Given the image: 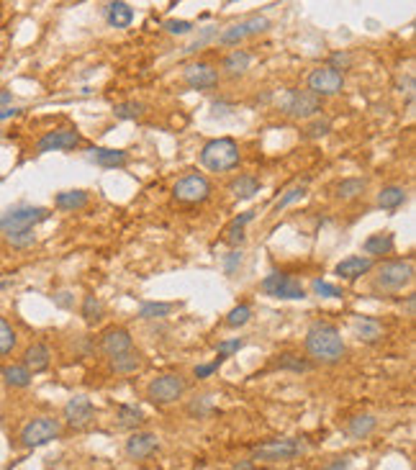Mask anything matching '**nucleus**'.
<instances>
[{
	"instance_id": "f257e3e1",
	"label": "nucleus",
	"mask_w": 416,
	"mask_h": 470,
	"mask_svg": "<svg viewBox=\"0 0 416 470\" xmlns=\"http://www.w3.org/2000/svg\"><path fill=\"white\" fill-rule=\"evenodd\" d=\"M306 352L316 363L331 365L342 360V355L347 352V344H344L342 332H339L334 324L316 322L311 324V329L306 332Z\"/></svg>"
},
{
	"instance_id": "f03ea898",
	"label": "nucleus",
	"mask_w": 416,
	"mask_h": 470,
	"mask_svg": "<svg viewBox=\"0 0 416 470\" xmlns=\"http://www.w3.org/2000/svg\"><path fill=\"white\" fill-rule=\"evenodd\" d=\"M52 211L44 206H29V203H19L10 206L0 214V232L3 234H16V232H34V226L44 224Z\"/></svg>"
},
{
	"instance_id": "7ed1b4c3",
	"label": "nucleus",
	"mask_w": 416,
	"mask_h": 470,
	"mask_svg": "<svg viewBox=\"0 0 416 470\" xmlns=\"http://www.w3.org/2000/svg\"><path fill=\"white\" fill-rule=\"evenodd\" d=\"M201 165L211 172H229L239 165V147L237 142L229 137L211 139L204 149H201Z\"/></svg>"
},
{
	"instance_id": "20e7f679",
	"label": "nucleus",
	"mask_w": 416,
	"mask_h": 470,
	"mask_svg": "<svg viewBox=\"0 0 416 470\" xmlns=\"http://www.w3.org/2000/svg\"><path fill=\"white\" fill-rule=\"evenodd\" d=\"M414 280V260H386L375 267L373 285L377 291H401Z\"/></svg>"
},
{
	"instance_id": "39448f33",
	"label": "nucleus",
	"mask_w": 416,
	"mask_h": 470,
	"mask_svg": "<svg viewBox=\"0 0 416 470\" xmlns=\"http://www.w3.org/2000/svg\"><path fill=\"white\" fill-rule=\"evenodd\" d=\"M59 434H62V421L54 419V416H36V419H31L23 429H21V445L23 447H41V445H49V442L59 440Z\"/></svg>"
},
{
	"instance_id": "423d86ee",
	"label": "nucleus",
	"mask_w": 416,
	"mask_h": 470,
	"mask_svg": "<svg viewBox=\"0 0 416 470\" xmlns=\"http://www.w3.org/2000/svg\"><path fill=\"white\" fill-rule=\"evenodd\" d=\"M185 393V381L183 375L177 372H162L149 381L146 385V399L157 406H167V403H175L177 399H183Z\"/></svg>"
},
{
	"instance_id": "0eeeda50",
	"label": "nucleus",
	"mask_w": 416,
	"mask_h": 470,
	"mask_svg": "<svg viewBox=\"0 0 416 470\" xmlns=\"http://www.w3.org/2000/svg\"><path fill=\"white\" fill-rule=\"evenodd\" d=\"M267 29H270V21L257 13V16H247V19L237 21V23H232V26L221 29L219 31V36H216V41H219L221 47H237V44L244 41L247 36L265 34Z\"/></svg>"
},
{
	"instance_id": "6e6552de",
	"label": "nucleus",
	"mask_w": 416,
	"mask_h": 470,
	"mask_svg": "<svg viewBox=\"0 0 416 470\" xmlns=\"http://www.w3.org/2000/svg\"><path fill=\"white\" fill-rule=\"evenodd\" d=\"M281 111L291 118H316L321 111V98H316L309 90H288L281 98Z\"/></svg>"
},
{
	"instance_id": "1a4fd4ad",
	"label": "nucleus",
	"mask_w": 416,
	"mask_h": 470,
	"mask_svg": "<svg viewBox=\"0 0 416 470\" xmlns=\"http://www.w3.org/2000/svg\"><path fill=\"white\" fill-rule=\"evenodd\" d=\"M303 452V445L298 440H291V437H283V440H270L262 442L252 450V460L260 462H285L298 458Z\"/></svg>"
},
{
	"instance_id": "9d476101",
	"label": "nucleus",
	"mask_w": 416,
	"mask_h": 470,
	"mask_svg": "<svg viewBox=\"0 0 416 470\" xmlns=\"http://www.w3.org/2000/svg\"><path fill=\"white\" fill-rule=\"evenodd\" d=\"M260 291L270 298H281V301H300L306 298V291L300 280H296L293 275L285 273H270L265 280L260 283Z\"/></svg>"
},
{
	"instance_id": "9b49d317",
	"label": "nucleus",
	"mask_w": 416,
	"mask_h": 470,
	"mask_svg": "<svg viewBox=\"0 0 416 470\" xmlns=\"http://www.w3.org/2000/svg\"><path fill=\"white\" fill-rule=\"evenodd\" d=\"M175 201L180 203H204L211 196V183L206 175H198V172H190V175L180 177L173 188Z\"/></svg>"
},
{
	"instance_id": "f8f14e48",
	"label": "nucleus",
	"mask_w": 416,
	"mask_h": 470,
	"mask_svg": "<svg viewBox=\"0 0 416 470\" xmlns=\"http://www.w3.org/2000/svg\"><path fill=\"white\" fill-rule=\"evenodd\" d=\"M62 419L67 424L69 429H87L93 421H96V406L93 401L78 393V396H72L67 403H65V409H62Z\"/></svg>"
},
{
	"instance_id": "ddd939ff",
	"label": "nucleus",
	"mask_w": 416,
	"mask_h": 470,
	"mask_svg": "<svg viewBox=\"0 0 416 470\" xmlns=\"http://www.w3.org/2000/svg\"><path fill=\"white\" fill-rule=\"evenodd\" d=\"M306 82H309V93H314L316 98H329V96L342 93V88H344V75L324 65V67L311 69Z\"/></svg>"
},
{
	"instance_id": "4468645a",
	"label": "nucleus",
	"mask_w": 416,
	"mask_h": 470,
	"mask_svg": "<svg viewBox=\"0 0 416 470\" xmlns=\"http://www.w3.org/2000/svg\"><path fill=\"white\" fill-rule=\"evenodd\" d=\"M80 137L78 131L72 128H54V131H47L44 137L36 142V152L39 155H47V152H69V149L80 147Z\"/></svg>"
},
{
	"instance_id": "2eb2a0df",
	"label": "nucleus",
	"mask_w": 416,
	"mask_h": 470,
	"mask_svg": "<svg viewBox=\"0 0 416 470\" xmlns=\"http://www.w3.org/2000/svg\"><path fill=\"white\" fill-rule=\"evenodd\" d=\"M183 82L190 90H211L219 85V69L206 62H193L183 69Z\"/></svg>"
},
{
	"instance_id": "dca6fc26",
	"label": "nucleus",
	"mask_w": 416,
	"mask_h": 470,
	"mask_svg": "<svg viewBox=\"0 0 416 470\" xmlns=\"http://www.w3.org/2000/svg\"><path fill=\"white\" fill-rule=\"evenodd\" d=\"M160 447V437H157L155 432H139L136 429L124 445V452L129 460H146V458H152Z\"/></svg>"
},
{
	"instance_id": "f3484780",
	"label": "nucleus",
	"mask_w": 416,
	"mask_h": 470,
	"mask_svg": "<svg viewBox=\"0 0 416 470\" xmlns=\"http://www.w3.org/2000/svg\"><path fill=\"white\" fill-rule=\"evenodd\" d=\"M373 267H375V262H373L370 257L349 255V257H344L342 262H337V267H334V275H337V278H342V280H358V278H362V275H368Z\"/></svg>"
},
{
	"instance_id": "a211bd4d",
	"label": "nucleus",
	"mask_w": 416,
	"mask_h": 470,
	"mask_svg": "<svg viewBox=\"0 0 416 470\" xmlns=\"http://www.w3.org/2000/svg\"><path fill=\"white\" fill-rule=\"evenodd\" d=\"M100 350L108 357L131 350V334H129V329H124V326H111V329H106L103 337H100Z\"/></svg>"
},
{
	"instance_id": "6ab92c4d",
	"label": "nucleus",
	"mask_w": 416,
	"mask_h": 470,
	"mask_svg": "<svg viewBox=\"0 0 416 470\" xmlns=\"http://www.w3.org/2000/svg\"><path fill=\"white\" fill-rule=\"evenodd\" d=\"M103 16H106L108 26H113V29H129L134 23V8L129 3H124V0L106 3L103 5Z\"/></svg>"
},
{
	"instance_id": "aec40b11",
	"label": "nucleus",
	"mask_w": 416,
	"mask_h": 470,
	"mask_svg": "<svg viewBox=\"0 0 416 470\" xmlns=\"http://www.w3.org/2000/svg\"><path fill=\"white\" fill-rule=\"evenodd\" d=\"M23 368H29L31 372H41L47 370L49 365H52V350H49L44 342H34L26 347V352H23Z\"/></svg>"
},
{
	"instance_id": "412c9836",
	"label": "nucleus",
	"mask_w": 416,
	"mask_h": 470,
	"mask_svg": "<svg viewBox=\"0 0 416 470\" xmlns=\"http://www.w3.org/2000/svg\"><path fill=\"white\" fill-rule=\"evenodd\" d=\"M90 159L103 170H116V167H126L129 162V152L124 149H111V147H93L90 149Z\"/></svg>"
},
{
	"instance_id": "4be33fe9",
	"label": "nucleus",
	"mask_w": 416,
	"mask_h": 470,
	"mask_svg": "<svg viewBox=\"0 0 416 470\" xmlns=\"http://www.w3.org/2000/svg\"><path fill=\"white\" fill-rule=\"evenodd\" d=\"M393 247H396V236L391 234V232H377V234H370L365 242H362V252L365 257H383V255H391L393 252Z\"/></svg>"
},
{
	"instance_id": "5701e85b",
	"label": "nucleus",
	"mask_w": 416,
	"mask_h": 470,
	"mask_svg": "<svg viewBox=\"0 0 416 470\" xmlns=\"http://www.w3.org/2000/svg\"><path fill=\"white\" fill-rule=\"evenodd\" d=\"M250 65H252V54H250V52L234 49V52H229V54L223 57L221 69H223V75H229V78H242L244 72L250 69Z\"/></svg>"
},
{
	"instance_id": "b1692460",
	"label": "nucleus",
	"mask_w": 416,
	"mask_h": 470,
	"mask_svg": "<svg viewBox=\"0 0 416 470\" xmlns=\"http://www.w3.org/2000/svg\"><path fill=\"white\" fill-rule=\"evenodd\" d=\"M90 203V193L87 190H62L54 196V206L59 211H80V208H85Z\"/></svg>"
},
{
	"instance_id": "393cba45",
	"label": "nucleus",
	"mask_w": 416,
	"mask_h": 470,
	"mask_svg": "<svg viewBox=\"0 0 416 470\" xmlns=\"http://www.w3.org/2000/svg\"><path fill=\"white\" fill-rule=\"evenodd\" d=\"M352 332H355L360 342H377L383 337V326H380V322L370 319V316H360V319L352 322Z\"/></svg>"
},
{
	"instance_id": "a878e982",
	"label": "nucleus",
	"mask_w": 416,
	"mask_h": 470,
	"mask_svg": "<svg viewBox=\"0 0 416 470\" xmlns=\"http://www.w3.org/2000/svg\"><path fill=\"white\" fill-rule=\"evenodd\" d=\"M377 427V419L373 414H358V416H352L347 424V434L352 440H368L370 434L375 432Z\"/></svg>"
},
{
	"instance_id": "bb28decb",
	"label": "nucleus",
	"mask_w": 416,
	"mask_h": 470,
	"mask_svg": "<svg viewBox=\"0 0 416 470\" xmlns=\"http://www.w3.org/2000/svg\"><path fill=\"white\" fill-rule=\"evenodd\" d=\"M406 188L401 186H386L380 193H377V206L383 208V211H396V208H401L404 203H406Z\"/></svg>"
},
{
	"instance_id": "cd10ccee",
	"label": "nucleus",
	"mask_w": 416,
	"mask_h": 470,
	"mask_svg": "<svg viewBox=\"0 0 416 470\" xmlns=\"http://www.w3.org/2000/svg\"><path fill=\"white\" fill-rule=\"evenodd\" d=\"M260 186L262 183L254 175H239L229 183V193L239 201H247V198H254V193H260Z\"/></svg>"
},
{
	"instance_id": "c85d7f7f",
	"label": "nucleus",
	"mask_w": 416,
	"mask_h": 470,
	"mask_svg": "<svg viewBox=\"0 0 416 470\" xmlns=\"http://www.w3.org/2000/svg\"><path fill=\"white\" fill-rule=\"evenodd\" d=\"M139 368H142V355L136 352V350H126V352L111 357V370L118 372V375H131Z\"/></svg>"
},
{
	"instance_id": "c756f323",
	"label": "nucleus",
	"mask_w": 416,
	"mask_h": 470,
	"mask_svg": "<svg viewBox=\"0 0 416 470\" xmlns=\"http://www.w3.org/2000/svg\"><path fill=\"white\" fill-rule=\"evenodd\" d=\"M365 188H368V183H365L362 177H344V180H339L337 188H334V196H337L339 201H355V198H360L365 193Z\"/></svg>"
},
{
	"instance_id": "7c9ffc66",
	"label": "nucleus",
	"mask_w": 416,
	"mask_h": 470,
	"mask_svg": "<svg viewBox=\"0 0 416 470\" xmlns=\"http://www.w3.org/2000/svg\"><path fill=\"white\" fill-rule=\"evenodd\" d=\"M0 375H3V381L8 383V385H13V388H29L31 378H34V372H31L29 368H23V365H6V368L0 370Z\"/></svg>"
},
{
	"instance_id": "2f4dec72",
	"label": "nucleus",
	"mask_w": 416,
	"mask_h": 470,
	"mask_svg": "<svg viewBox=\"0 0 416 470\" xmlns=\"http://www.w3.org/2000/svg\"><path fill=\"white\" fill-rule=\"evenodd\" d=\"M116 419H118V427H124V429H136V427H142L144 424V412L134 406V403H121L116 412Z\"/></svg>"
},
{
	"instance_id": "473e14b6",
	"label": "nucleus",
	"mask_w": 416,
	"mask_h": 470,
	"mask_svg": "<svg viewBox=\"0 0 416 470\" xmlns=\"http://www.w3.org/2000/svg\"><path fill=\"white\" fill-rule=\"evenodd\" d=\"M173 311H175V304H165V301H144V304L139 306L136 316L144 319V322H152V319H167Z\"/></svg>"
},
{
	"instance_id": "72a5a7b5",
	"label": "nucleus",
	"mask_w": 416,
	"mask_h": 470,
	"mask_svg": "<svg viewBox=\"0 0 416 470\" xmlns=\"http://www.w3.org/2000/svg\"><path fill=\"white\" fill-rule=\"evenodd\" d=\"M252 219H254V211H244L242 216H237L232 224H229V229H226V245H232V247H239L244 242V226L250 224Z\"/></svg>"
},
{
	"instance_id": "f704fd0d",
	"label": "nucleus",
	"mask_w": 416,
	"mask_h": 470,
	"mask_svg": "<svg viewBox=\"0 0 416 470\" xmlns=\"http://www.w3.org/2000/svg\"><path fill=\"white\" fill-rule=\"evenodd\" d=\"M306 193H309V183H296L293 188H288V190H285V193H283V196L275 201V214H281V211H285L288 206H293V203L303 201V198H306Z\"/></svg>"
},
{
	"instance_id": "c9c22d12",
	"label": "nucleus",
	"mask_w": 416,
	"mask_h": 470,
	"mask_svg": "<svg viewBox=\"0 0 416 470\" xmlns=\"http://www.w3.org/2000/svg\"><path fill=\"white\" fill-rule=\"evenodd\" d=\"M80 313H83V319L90 324H96L103 319V313H106V306H103V301L98 298V295L87 293L85 298H83V309H80Z\"/></svg>"
},
{
	"instance_id": "e433bc0d",
	"label": "nucleus",
	"mask_w": 416,
	"mask_h": 470,
	"mask_svg": "<svg viewBox=\"0 0 416 470\" xmlns=\"http://www.w3.org/2000/svg\"><path fill=\"white\" fill-rule=\"evenodd\" d=\"M16 342H19L16 329L10 326L8 319H3V316H0V357H6V355L13 352V350H16Z\"/></svg>"
},
{
	"instance_id": "4c0bfd02",
	"label": "nucleus",
	"mask_w": 416,
	"mask_h": 470,
	"mask_svg": "<svg viewBox=\"0 0 416 470\" xmlns=\"http://www.w3.org/2000/svg\"><path fill=\"white\" fill-rule=\"evenodd\" d=\"M275 368H281V370H291V372H306V370H311V363L309 360H303L300 355L283 352V355H278Z\"/></svg>"
},
{
	"instance_id": "58836bf2",
	"label": "nucleus",
	"mask_w": 416,
	"mask_h": 470,
	"mask_svg": "<svg viewBox=\"0 0 416 470\" xmlns=\"http://www.w3.org/2000/svg\"><path fill=\"white\" fill-rule=\"evenodd\" d=\"M252 319V306L250 304H239L234 306L232 311L226 313V326H232V329H239L244 324H250Z\"/></svg>"
},
{
	"instance_id": "ea45409f",
	"label": "nucleus",
	"mask_w": 416,
	"mask_h": 470,
	"mask_svg": "<svg viewBox=\"0 0 416 470\" xmlns=\"http://www.w3.org/2000/svg\"><path fill=\"white\" fill-rule=\"evenodd\" d=\"M144 103H139V100H124V103H118L116 108H113V113H116V118H121V121H131V118H139L142 113H144Z\"/></svg>"
},
{
	"instance_id": "a19ab883",
	"label": "nucleus",
	"mask_w": 416,
	"mask_h": 470,
	"mask_svg": "<svg viewBox=\"0 0 416 470\" xmlns=\"http://www.w3.org/2000/svg\"><path fill=\"white\" fill-rule=\"evenodd\" d=\"M311 293L319 295V298H342V295H344V291H342L339 285L327 283V280H321V278H316V280L311 283Z\"/></svg>"
},
{
	"instance_id": "79ce46f5",
	"label": "nucleus",
	"mask_w": 416,
	"mask_h": 470,
	"mask_svg": "<svg viewBox=\"0 0 416 470\" xmlns=\"http://www.w3.org/2000/svg\"><path fill=\"white\" fill-rule=\"evenodd\" d=\"M211 412H213L211 396H198V399H193V401L188 403V414L195 416V419H206Z\"/></svg>"
},
{
	"instance_id": "37998d69",
	"label": "nucleus",
	"mask_w": 416,
	"mask_h": 470,
	"mask_svg": "<svg viewBox=\"0 0 416 470\" xmlns=\"http://www.w3.org/2000/svg\"><path fill=\"white\" fill-rule=\"evenodd\" d=\"M216 36H219V29H216V26H206V29L201 31V36H198L195 41H190V44L185 47V54H195V52L204 49L206 44H208V41H213Z\"/></svg>"
},
{
	"instance_id": "c03bdc74",
	"label": "nucleus",
	"mask_w": 416,
	"mask_h": 470,
	"mask_svg": "<svg viewBox=\"0 0 416 470\" xmlns=\"http://www.w3.org/2000/svg\"><path fill=\"white\" fill-rule=\"evenodd\" d=\"M329 131H331V121H329V118L316 116L309 124V126H306V137H309V139H319V137H327Z\"/></svg>"
},
{
	"instance_id": "a18cd8bd",
	"label": "nucleus",
	"mask_w": 416,
	"mask_h": 470,
	"mask_svg": "<svg viewBox=\"0 0 416 470\" xmlns=\"http://www.w3.org/2000/svg\"><path fill=\"white\" fill-rule=\"evenodd\" d=\"M3 236H6V242H8L10 247H16V249H26V247H31L36 242V234H34V232H16V234H3Z\"/></svg>"
},
{
	"instance_id": "49530a36",
	"label": "nucleus",
	"mask_w": 416,
	"mask_h": 470,
	"mask_svg": "<svg viewBox=\"0 0 416 470\" xmlns=\"http://www.w3.org/2000/svg\"><path fill=\"white\" fill-rule=\"evenodd\" d=\"M244 347V339H239V337H234V339H223V342L216 344V355L221 357V360H226V357H232L234 352H239Z\"/></svg>"
},
{
	"instance_id": "de8ad7c7",
	"label": "nucleus",
	"mask_w": 416,
	"mask_h": 470,
	"mask_svg": "<svg viewBox=\"0 0 416 470\" xmlns=\"http://www.w3.org/2000/svg\"><path fill=\"white\" fill-rule=\"evenodd\" d=\"M242 262H244L242 249H232L229 255L223 257V273H226V275H229V278H232V275L237 273L239 267H242Z\"/></svg>"
},
{
	"instance_id": "09e8293b",
	"label": "nucleus",
	"mask_w": 416,
	"mask_h": 470,
	"mask_svg": "<svg viewBox=\"0 0 416 470\" xmlns=\"http://www.w3.org/2000/svg\"><path fill=\"white\" fill-rule=\"evenodd\" d=\"M162 26H165V31L167 34H173V36H185V34L193 31V23H190V21H177V19L165 21Z\"/></svg>"
},
{
	"instance_id": "8fccbe9b",
	"label": "nucleus",
	"mask_w": 416,
	"mask_h": 470,
	"mask_svg": "<svg viewBox=\"0 0 416 470\" xmlns=\"http://www.w3.org/2000/svg\"><path fill=\"white\" fill-rule=\"evenodd\" d=\"M327 67H331V69H349L352 67V54H349V52H334V54H331L329 57V65H327Z\"/></svg>"
},
{
	"instance_id": "3c124183",
	"label": "nucleus",
	"mask_w": 416,
	"mask_h": 470,
	"mask_svg": "<svg viewBox=\"0 0 416 470\" xmlns=\"http://www.w3.org/2000/svg\"><path fill=\"white\" fill-rule=\"evenodd\" d=\"M221 363H223L221 357H216V360H213V363H208V365H198V368L193 370V375H195V378H208V375H213V372L221 368Z\"/></svg>"
},
{
	"instance_id": "603ef678",
	"label": "nucleus",
	"mask_w": 416,
	"mask_h": 470,
	"mask_svg": "<svg viewBox=\"0 0 416 470\" xmlns=\"http://www.w3.org/2000/svg\"><path fill=\"white\" fill-rule=\"evenodd\" d=\"M211 108H213V116H232V111H234V106L223 103V100H213Z\"/></svg>"
},
{
	"instance_id": "864d4df0",
	"label": "nucleus",
	"mask_w": 416,
	"mask_h": 470,
	"mask_svg": "<svg viewBox=\"0 0 416 470\" xmlns=\"http://www.w3.org/2000/svg\"><path fill=\"white\" fill-rule=\"evenodd\" d=\"M347 468H349V458L344 455V458H337V460H331L324 470H347Z\"/></svg>"
},
{
	"instance_id": "5fc2aeb1",
	"label": "nucleus",
	"mask_w": 416,
	"mask_h": 470,
	"mask_svg": "<svg viewBox=\"0 0 416 470\" xmlns=\"http://www.w3.org/2000/svg\"><path fill=\"white\" fill-rule=\"evenodd\" d=\"M19 113H21V108H13V106L0 108V124H3V121H8V118H16Z\"/></svg>"
},
{
	"instance_id": "6e6d98bb",
	"label": "nucleus",
	"mask_w": 416,
	"mask_h": 470,
	"mask_svg": "<svg viewBox=\"0 0 416 470\" xmlns=\"http://www.w3.org/2000/svg\"><path fill=\"white\" fill-rule=\"evenodd\" d=\"M10 100H13V93L6 90V88H0V108H8Z\"/></svg>"
},
{
	"instance_id": "4d7b16f0",
	"label": "nucleus",
	"mask_w": 416,
	"mask_h": 470,
	"mask_svg": "<svg viewBox=\"0 0 416 470\" xmlns=\"http://www.w3.org/2000/svg\"><path fill=\"white\" fill-rule=\"evenodd\" d=\"M414 306H416V295H408V301H406V311H408V316H414Z\"/></svg>"
},
{
	"instance_id": "13d9d810",
	"label": "nucleus",
	"mask_w": 416,
	"mask_h": 470,
	"mask_svg": "<svg viewBox=\"0 0 416 470\" xmlns=\"http://www.w3.org/2000/svg\"><path fill=\"white\" fill-rule=\"evenodd\" d=\"M234 470H254V468H252V460H244L242 465H237Z\"/></svg>"
},
{
	"instance_id": "bf43d9fd",
	"label": "nucleus",
	"mask_w": 416,
	"mask_h": 470,
	"mask_svg": "<svg viewBox=\"0 0 416 470\" xmlns=\"http://www.w3.org/2000/svg\"><path fill=\"white\" fill-rule=\"evenodd\" d=\"M10 285H13L10 280H0V291H6V288H10Z\"/></svg>"
}]
</instances>
